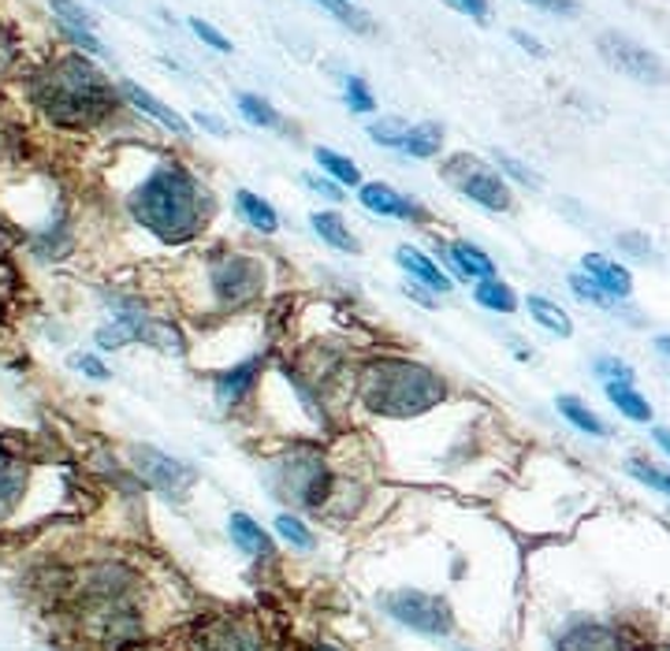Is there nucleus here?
Here are the masks:
<instances>
[{
    "label": "nucleus",
    "mask_w": 670,
    "mask_h": 651,
    "mask_svg": "<svg viewBox=\"0 0 670 651\" xmlns=\"http://www.w3.org/2000/svg\"><path fill=\"white\" fill-rule=\"evenodd\" d=\"M109 179L131 231L164 253H187L209 239L220 201L206 176L176 149L131 138L112 153Z\"/></svg>",
    "instance_id": "1"
},
{
    "label": "nucleus",
    "mask_w": 670,
    "mask_h": 651,
    "mask_svg": "<svg viewBox=\"0 0 670 651\" xmlns=\"http://www.w3.org/2000/svg\"><path fill=\"white\" fill-rule=\"evenodd\" d=\"M168 291L176 317L194 328L261 313L276 291V258L247 242L206 239L179 253L168 269Z\"/></svg>",
    "instance_id": "2"
},
{
    "label": "nucleus",
    "mask_w": 670,
    "mask_h": 651,
    "mask_svg": "<svg viewBox=\"0 0 670 651\" xmlns=\"http://www.w3.org/2000/svg\"><path fill=\"white\" fill-rule=\"evenodd\" d=\"M447 399L451 380L407 350H366L350 388V405L377 421H421Z\"/></svg>",
    "instance_id": "3"
},
{
    "label": "nucleus",
    "mask_w": 670,
    "mask_h": 651,
    "mask_svg": "<svg viewBox=\"0 0 670 651\" xmlns=\"http://www.w3.org/2000/svg\"><path fill=\"white\" fill-rule=\"evenodd\" d=\"M30 104L60 131H98L120 116L123 101L116 82L87 52H63L27 82Z\"/></svg>",
    "instance_id": "4"
},
{
    "label": "nucleus",
    "mask_w": 670,
    "mask_h": 651,
    "mask_svg": "<svg viewBox=\"0 0 670 651\" xmlns=\"http://www.w3.org/2000/svg\"><path fill=\"white\" fill-rule=\"evenodd\" d=\"M264 488L276 503L291 510H310V514H324L328 499L336 492V465L328 462L324 447L313 440H287L280 451L269 454L261 469Z\"/></svg>",
    "instance_id": "5"
},
{
    "label": "nucleus",
    "mask_w": 670,
    "mask_h": 651,
    "mask_svg": "<svg viewBox=\"0 0 670 651\" xmlns=\"http://www.w3.org/2000/svg\"><path fill=\"white\" fill-rule=\"evenodd\" d=\"M440 176L443 183L454 190L462 201H470L481 212H492V217H503V212L514 209V190L503 176L496 172V164L473 157V153H451L440 160Z\"/></svg>",
    "instance_id": "6"
},
{
    "label": "nucleus",
    "mask_w": 670,
    "mask_h": 651,
    "mask_svg": "<svg viewBox=\"0 0 670 651\" xmlns=\"http://www.w3.org/2000/svg\"><path fill=\"white\" fill-rule=\"evenodd\" d=\"M127 462H131V477L149 492L164 495L168 503H187V495L198 484V469L183 462V458L161 451L153 443H127Z\"/></svg>",
    "instance_id": "7"
},
{
    "label": "nucleus",
    "mask_w": 670,
    "mask_h": 651,
    "mask_svg": "<svg viewBox=\"0 0 670 651\" xmlns=\"http://www.w3.org/2000/svg\"><path fill=\"white\" fill-rule=\"evenodd\" d=\"M380 607H384L391 622H399L402 629L421 637H447L454 629L451 603H447L443 595L424 592V589H396L380 600Z\"/></svg>",
    "instance_id": "8"
},
{
    "label": "nucleus",
    "mask_w": 670,
    "mask_h": 651,
    "mask_svg": "<svg viewBox=\"0 0 670 651\" xmlns=\"http://www.w3.org/2000/svg\"><path fill=\"white\" fill-rule=\"evenodd\" d=\"M269 358L272 350H258L250 358H239L231 365H223L217 372H209V394H212V405L223 413V418H239L253 405V394H258V383L269 369Z\"/></svg>",
    "instance_id": "9"
},
{
    "label": "nucleus",
    "mask_w": 670,
    "mask_h": 651,
    "mask_svg": "<svg viewBox=\"0 0 670 651\" xmlns=\"http://www.w3.org/2000/svg\"><path fill=\"white\" fill-rule=\"evenodd\" d=\"M596 52H600V60L608 63V68L626 74V79L641 82V87H663L670 79L667 63L659 60L652 49L633 41L630 34H619V30H603V34L596 38Z\"/></svg>",
    "instance_id": "10"
},
{
    "label": "nucleus",
    "mask_w": 670,
    "mask_h": 651,
    "mask_svg": "<svg viewBox=\"0 0 670 651\" xmlns=\"http://www.w3.org/2000/svg\"><path fill=\"white\" fill-rule=\"evenodd\" d=\"M354 201L369 212V217H377V220L410 223V228H418V231L436 228V212L424 206L421 198L402 194V190L384 183V179H366V183L354 190Z\"/></svg>",
    "instance_id": "11"
},
{
    "label": "nucleus",
    "mask_w": 670,
    "mask_h": 651,
    "mask_svg": "<svg viewBox=\"0 0 670 651\" xmlns=\"http://www.w3.org/2000/svg\"><path fill=\"white\" fill-rule=\"evenodd\" d=\"M116 90H120L123 109H131L134 116H142V120H149L153 127H161V131L172 134L176 142H190V138H194V127H190L187 116H179L172 104H164L157 93H149L142 82L120 79V82H116Z\"/></svg>",
    "instance_id": "12"
},
{
    "label": "nucleus",
    "mask_w": 670,
    "mask_h": 651,
    "mask_svg": "<svg viewBox=\"0 0 670 651\" xmlns=\"http://www.w3.org/2000/svg\"><path fill=\"white\" fill-rule=\"evenodd\" d=\"M396 264H399V272L407 276V280H413V283H421V287H429L432 294H440V298H447L454 291V280L451 276L443 272V264L432 258L429 250L424 247H418V242H399L396 247Z\"/></svg>",
    "instance_id": "13"
},
{
    "label": "nucleus",
    "mask_w": 670,
    "mask_h": 651,
    "mask_svg": "<svg viewBox=\"0 0 670 651\" xmlns=\"http://www.w3.org/2000/svg\"><path fill=\"white\" fill-rule=\"evenodd\" d=\"M194 651H264L261 629L247 618H220L201 629Z\"/></svg>",
    "instance_id": "14"
},
{
    "label": "nucleus",
    "mask_w": 670,
    "mask_h": 651,
    "mask_svg": "<svg viewBox=\"0 0 670 651\" xmlns=\"http://www.w3.org/2000/svg\"><path fill=\"white\" fill-rule=\"evenodd\" d=\"M231 212H236V220L247 231L258 234V239H276L283 228V220H280V212H276L272 201L264 194H258V190H250V187L231 190Z\"/></svg>",
    "instance_id": "15"
},
{
    "label": "nucleus",
    "mask_w": 670,
    "mask_h": 651,
    "mask_svg": "<svg viewBox=\"0 0 670 651\" xmlns=\"http://www.w3.org/2000/svg\"><path fill=\"white\" fill-rule=\"evenodd\" d=\"M310 231L324 242L328 250L343 253V258H361V250H366L358 239V231H354V223L343 217V209L339 206L313 209L310 212Z\"/></svg>",
    "instance_id": "16"
},
{
    "label": "nucleus",
    "mask_w": 670,
    "mask_h": 651,
    "mask_svg": "<svg viewBox=\"0 0 670 651\" xmlns=\"http://www.w3.org/2000/svg\"><path fill=\"white\" fill-rule=\"evenodd\" d=\"M581 272L589 276L596 287H603V291H608L611 298H619V302H626V298L633 294L630 269H626L622 261H611L608 253H584V258H581Z\"/></svg>",
    "instance_id": "17"
},
{
    "label": "nucleus",
    "mask_w": 670,
    "mask_h": 651,
    "mask_svg": "<svg viewBox=\"0 0 670 651\" xmlns=\"http://www.w3.org/2000/svg\"><path fill=\"white\" fill-rule=\"evenodd\" d=\"M228 537L242 554H250V559L258 562L276 559V543L269 537V529H261V521H253L250 514H242V510H236V514L228 518Z\"/></svg>",
    "instance_id": "18"
},
{
    "label": "nucleus",
    "mask_w": 670,
    "mask_h": 651,
    "mask_svg": "<svg viewBox=\"0 0 670 651\" xmlns=\"http://www.w3.org/2000/svg\"><path fill=\"white\" fill-rule=\"evenodd\" d=\"M27 480H30V469L23 458H16L8 447H0V521L23 503Z\"/></svg>",
    "instance_id": "19"
},
{
    "label": "nucleus",
    "mask_w": 670,
    "mask_h": 651,
    "mask_svg": "<svg viewBox=\"0 0 670 651\" xmlns=\"http://www.w3.org/2000/svg\"><path fill=\"white\" fill-rule=\"evenodd\" d=\"M443 127L436 120H421V123H410L407 138L399 146V157H410V160H440L443 157Z\"/></svg>",
    "instance_id": "20"
},
{
    "label": "nucleus",
    "mask_w": 670,
    "mask_h": 651,
    "mask_svg": "<svg viewBox=\"0 0 670 651\" xmlns=\"http://www.w3.org/2000/svg\"><path fill=\"white\" fill-rule=\"evenodd\" d=\"M556 651H622V637L611 625H573L559 637Z\"/></svg>",
    "instance_id": "21"
},
{
    "label": "nucleus",
    "mask_w": 670,
    "mask_h": 651,
    "mask_svg": "<svg viewBox=\"0 0 670 651\" xmlns=\"http://www.w3.org/2000/svg\"><path fill=\"white\" fill-rule=\"evenodd\" d=\"M470 294H473L477 306L488 309V313H503V317H510V313H518V309H521L518 291H514V287H510L507 280H499V276H488V280L470 283Z\"/></svg>",
    "instance_id": "22"
},
{
    "label": "nucleus",
    "mask_w": 670,
    "mask_h": 651,
    "mask_svg": "<svg viewBox=\"0 0 670 651\" xmlns=\"http://www.w3.org/2000/svg\"><path fill=\"white\" fill-rule=\"evenodd\" d=\"M236 109H239L242 120H247L250 127H258V131H280V134L291 131V127H287V120H283V112L276 109L269 98H261V93L242 90L239 98H236Z\"/></svg>",
    "instance_id": "23"
},
{
    "label": "nucleus",
    "mask_w": 670,
    "mask_h": 651,
    "mask_svg": "<svg viewBox=\"0 0 670 651\" xmlns=\"http://www.w3.org/2000/svg\"><path fill=\"white\" fill-rule=\"evenodd\" d=\"M313 160H317V168H321L328 179H336V183L343 187V190H358L361 183H366V176H361L358 160L347 157V153H339V149H332V146H317L313 149Z\"/></svg>",
    "instance_id": "24"
},
{
    "label": "nucleus",
    "mask_w": 670,
    "mask_h": 651,
    "mask_svg": "<svg viewBox=\"0 0 670 651\" xmlns=\"http://www.w3.org/2000/svg\"><path fill=\"white\" fill-rule=\"evenodd\" d=\"M521 306H526L529 320L544 328V332L559 335V339H570V335H573V320H570V313H567V309H562L559 302H551L548 294H529Z\"/></svg>",
    "instance_id": "25"
},
{
    "label": "nucleus",
    "mask_w": 670,
    "mask_h": 651,
    "mask_svg": "<svg viewBox=\"0 0 670 651\" xmlns=\"http://www.w3.org/2000/svg\"><path fill=\"white\" fill-rule=\"evenodd\" d=\"M603 394H608V402L622 413L626 421L652 424L656 410H652V402H648L644 394L637 391V383H603Z\"/></svg>",
    "instance_id": "26"
},
{
    "label": "nucleus",
    "mask_w": 670,
    "mask_h": 651,
    "mask_svg": "<svg viewBox=\"0 0 670 651\" xmlns=\"http://www.w3.org/2000/svg\"><path fill=\"white\" fill-rule=\"evenodd\" d=\"M556 410H559L562 421H570L573 429L584 432V435H596V440H603V435H608V424L596 418L592 405L584 402V399H578V394H559V399H556Z\"/></svg>",
    "instance_id": "27"
},
{
    "label": "nucleus",
    "mask_w": 670,
    "mask_h": 651,
    "mask_svg": "<svg viewBox=\"0 0 670 651\" xmlns=\"http://www.w3.org/2000/svg\"><path fill=\"white\" fill-rule=\"evenodd\" d=\"M410 131V120H402V116H372V120L366 123V134L372 146L388 149V153H399L402 138H407Z\"/></svg>",
    "instance_id": "28"
},
{
    "label": "nucleus",
    "mask_w": 670,
    "mask_h": 651,
    "mask_svg": "<svg viewBox=\"0 0 670 651\" xmlns=\"http://www.w3.org/2000/svg\"><path fill=\"white\" fill-rule=\"evenodd\" d=\"M272 529H276V537H280L283 543H291L294 551H313L317 548V532L298 514H291V510H280L272 521Z\"/></svg>",
    "instance_id": "29"
},
{
    "label": "nucleus",
    "mask_w": 670,
    "mask_h": 651,
    "mask_svg": "<svg viewBox=\"0 0 670 651\" xmlns=\"http://www.w3.org/2000/svg\"><path fill=\"white\" fill-rule=\"evenodd\" d=\"M567 287H570V294L578 298V302L592 306V309H603V313H619V309H622L619 298H611L608 291H603V287H596L584 272H570Z\"/></svg>",
    "instance_id": "30"
},
{
    "label": "nucleus",
    "mask_w": 670,
    "mask_h": 651,
    "mask_svg": "<svg viewBox=\"0 0 670 651\" xmlns=\"http://www.w3.org/2000/svg\"><path fill=\"white\" fill-rule=\"evenodd\" d=\"M310 4H317L321 12L332 16L336 23H343L347 30H354V34H372V19L361 12L354 0H310Z\"/></svg>",
    "instance_id": "31"
},
{
    "label": "nucleus",
    "mask_w": 670,
    "mask_h": 651,
    "mask_svg": "<svg viewBox=\"0 0 670 651\" xmlns=\"http://www.w3.org/2000/svg\"><path fill=\"white\" fill-rule=\"evenodd\" d=\"M343 104L350 109V116H372L377 112V93L361 74H347L343 79Z\"/></svg>",
    "instance_id": "32"
},
{
    "label": "nucleus",
    "mask_w": 670,
    "mask_h": 651,
    "mask_svg": "<svg viewBox=\"0 0 670 651\" xmlns=\"http://www.w3.org/2000/svg\"><path fill=\"white\" fill-rule=\"evenodd\" d=\"M492 164H496V172L507 179V183H518V187H526V190H540V176L533 172V168L521 164L518 157L503 153V149H496V153H492Z\"/></svg>",
    "instance_id": "33"
},
{
    "label": "nucleus",
    "mask_w": 670,
    "mask_h": 651,
    "mask_svg": "<svg viewBox=\"0 0 670 651\" xmlns=\"http://www.w3.org/2000/svg\"><path fill=\"white\" fill-rule=\"evenodd\" d=\"M60 38L68 41L74 52H87V57H109V49H104V41L98 38V30H87V27H68V23H57Z\"/></svg>",
    "instance_id": "34"
},
{
    "label": "nucleus",
    "mask_w": 670,
    "mask_h": 651,
    "mask_svg": "<svg viewBox=\"0 0 670 651\" xmlns=\"http://www.w3.org/2000/svg\"><path fill=\"white\" fill-rule=\"evenodd\" d=\"M592 372H596V380H603V383H637V369L630 361H622L619 354H600L592 361Z\"/></svg>",
    "instance_id": "35"
},
{
    "label": "nucleus",
    "mask_w": 670,
    "mask_h": 651,
    "mask_svg": "<svg viewBox=\"0 0 670 651\" xmlns=\"http://www.w3.org/2000/svg\"><path fill=\"white\" fill-rule=\"evenodd\" d=\"M302 187L310 190L317 201H328V206H343L350 190H343L336 179H328L324 172H302Z\"/></svg>",
    "instance_id": "36"
},
{
    "label": "nucleus",
    "mask_w": 670,
    "mask_h": 651,
    "mask_svg": "<svg viewBox=\"0 0 670 651\" xmlns=\"http://www.w3.org/2000/svg\"><path fill=\"white\" fill-rule=\"evenodd\" d=\"M49 12L57 16V23L98 30V19H93V12H90V8H82L79 0H49Z\"/></svg>",
    "instance_id": "37"
},
{
    "label": "nucleus",
    "mask_w": 670,
    "mask_h": 651,
    "mask_svg": "<svg viewBox=\"0 0 670 651\" xmlns=\"http://www.w3.org/2000/svg\"><path fill=\"white\" fill-rule=\"evenodd\" d=\"M187 27H190V34H194V38H198L206 49H212V52H223V57H228V52H236V46H231V38H228V34H220V30L209 23V19L190 16V19H187Z\"/></svg>",
    "instance_id": "38"
},
{
    "label": "nucleus",
    "mask_w": 670,
    "mask_h": 651,
    "mask_svg": "<svg viewBox=\"0 0 670 651\" xmlns=\"http://www.w3.org/2000/svg\"><path fill=\"white\" fill-rule=\"evenodd\" d=\"M626 469H630L633 480H641V484L670 495V469H656L652 462H644V458H630V462H626Z\"/></svg>",
    "instance_id": "39"
},
{
    "label": "nucleus",
    "mask_w": 670,
    "mask_h": 651,
    "mask_svg": "<svg viewBox=\"0 0 670 651\" xmlns=\"http://www.w3.org/2000/svg\"><path fill=\"white\" fill-rule=\"evenodd\" d=\"M68 365H71V369H79L87 380H98V383H109V380H112V369L104 365L98 350H82V354H71V358H68Z\"/></svg>",
    "instance_id": "40"
},
{
    "label": "nucleus",
    "mask_w": 670,
    "mask_h": 651,
    "mask_svg": "<svg viewBox=\"0 0 670 651\" xmlns=\"http://www.w3.org/2000/svg\"><path fill=\"white\" fill-rule=\"evenodd\" d=\"M614 247H619L622 253H630V258H641V261H652L656 258V247L652 239L641 231H622L619 239H614Z\"/></svg>",
    "instance_id": "41"
},
{
    "label": "nucleus",
    "mask_w": 670,
    "mask_h": 651,
    "mask_svg": "<svg viewBox=\"0 0 670 651\" xmlns=\"http://www.w3.org/2000/svg\"><path fill=\"white\" fill-rule=\"evenodd\" d=\"M447 4H451L459 16L473 19V23H488V16H492V4H488V0H447Z\"/></svg>",
    "instance_id": "42"
},
{
    "label": "nucleus",
    "mask_w": 670,
    "mask_h": 651,
    "mask_svg": "<svg viewBox=\"0 0 670 651\" xmlns=\"http://www.w3.org/2000/svg\"><path fill=\"white\" fill-rule=\"evenodd\" d=\"M190 127H198V131H206L212 138H228L231 134V127L223 123L217 112H194V116H190Z\"/></svg>",
    "instance_id": "43"
},
{
    "label": "nucleus",
    "mask_w": 670,
    "mask_h": 651,
    "mask_svg": "<svg viewBox=\"0 0 670 651\" xmlns=\"http://www.w3.org/2000/svg\"><path fill=\"white\" fill-rule=\"evenodd\" d=\"M402 298H410V302L421 309H440V294H432L429 287H421L413 280H402Z\"/></svg>",
    "instance_id": "44"
},
{
    "label": "nucleus",
    "mask_w": 670,
    "mask_h": 651,
    "mask_svg": "<svg viewBox=\"0 0 670 651\" xmlns=\"http://www.w3.org/2000/svg\"><path fill=\"white\" fill-rule=\"evenodd\" d=\"M529 8H540L548 16H573L578 12V0H526Z\"/></svg>",
    "instance_id": "45"
},
{
    "label": "nucleus",
    "mask_w": 670,
    "mask_h": 651,
    "mask_svg": "<svg viewBox=\"0 0 670 651\" xmlns=\"http://www.w3.org/2000/svg\"><path fill=\"white\" fill-rule=\"evenodd\" d=\"M510 38H514V46L518 49H526L529 52V57H548V49L544 46H540V38H533V34H526V30H510Z\"/></svg>",
    "instance_id": "46"
},
{
    "label": "nucleus",
    "mask_w": 670,
    "mask_h": 651,
    "mask_svg": "<svg viewBox=\"0 0 670 651\" xmlns=\"http://www.w3.org/2000/svg\"><path fill=\"white\" fill-rule=\"evenodd\" d=\"M652 440H656L659 451L670 458V429H659V424H656V429H652Z\"/></svg>",
    "instance_id": "47"
},
{
    "label": "nucleus",
    "mask_w": 670,
    "mask_h": 651,
    "mask_svg": "<svg viewBox=\"0 0 670 651\" xmlns=\"http://www.w3.org/2000/svg\"><path fill=\"white\" fill-rule=\"evenodd\" d=\"M510 347H514V358L518 361H533V347L521 343V339H510Z\"/></svg>",
    "instance_id": "48"
},
{
    "label": "nucleus",
    "mask_w": 670,
    "mask_h": 651,
    "mask_svg": "<svg viewBox=\"0 0 670 651\" xmlns=\"http://www.w3.org/2000/svg\"><path fill=\"white\" fill-rule=\"evenodd\" d=\"M652 347H656V354H659V358H667V361H670V335H656V339H652Z\"/></svg>",
    "instance_id": "49"
},
{
    "label": "nucleus",
    "mask_w": 670,
    "mask_h": 651,
    "mask_svg": "<svg viewBox=\"0 0 670 651\" xmlns=\"http://www.w3.org/2000/svg\"><path fill=\"white\" fill-rule=\"evenodd\" d=\"M306 651H343V648H336V644H328V640H317V644H310Z\"/></svg>",
    "instance_id": "50"
}]
</instances>
